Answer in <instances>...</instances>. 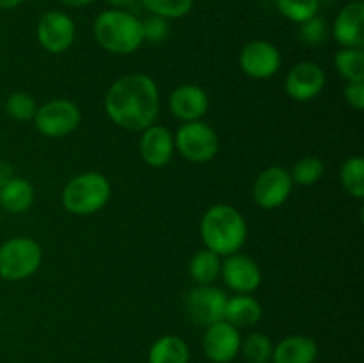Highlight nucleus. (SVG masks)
I'll list each match as a JSON object with an SVG mask.
<instances>
[{"mask_svg": "<svg viewBox=\"0 0 364 363\" xmlns=\"http://www.w3.org/2000/svg\"><path fill=\"white\" fill-rule=\"evenodd\" d=\"M160 109L159 88L144 73L117 78L105 95V112L114 125L132 132H142L155 123Z\"/></svg>", "mask_w": 364, "mask_h": 363, "instance_id": "1", "label": "nucleus"}, {"mask_svg": "<svg viewBox=\"0 0 364 363\" xmlns=\"http://www.w3.org/2000/svg\"><path fill=\"white\" fill-rule=\"evenodd\" d=\"M201 238L206 249L219 256L235 255L247 238V223L231 205H213L201 219Z\"/></svg>", "mask_w": 364, "mask_h": 363, "instance_id": "2", "label": "nucleus"}, {"mask_svg": "<svg viewBox=\"0 0 364 363\" xmlns=\"http://www.w3.org/2000/svg\"><path fill=\"white\" fill-rule=\"evenodd\" d=\"M95 38L102 48L117 56H128L141 48L144 43L142 21L130 11H103L95 20Z\"/></svg>", "mask_w": 364, "mask_h": 363, "instance_id": "3", "label": "nucleus"}, {"mask_svg": "<svg viewBox=\"0 0 364 363\" xmlns=\"http://www.w3.org/2000/svg\"><path fill=\"white\" fill-rule=\"evenodd\" d=\"M110 182L105 174L89 173L77 174L66 184L63 191V205L75 216H91L109 203Z\"/></svg>", "mask_w": 364, "mask_h": 363, "instance_id": "4", "label": "nucleus"}, {"mask_svg": "<svg viewBox=\"0 0 364 363\" xmlns=\"http://www.w3.org/2000/svg\"><path fill=\"white\" fill-rule=\"evenodd\" d=\"M43 260L41 246L28 237L9 238L0 246V278L20 281L32 276Z\"/></svg>", "mask_w": 364, "mask_h": 363, "instance_id": "5", "label": "nucleus"}, {"mask_svg": "<svg viewBox=\"0 0 364 363\" xmlns=\"http://www.w3.org/2000/svg\"><path fill=\"white\" fill-rule=\"evenodd\" d=\"M174 149L191 162H208L219 152V137L208 123L188 121L178 128Z\"/></svg>", "mask_w": 364, "mask_h": 363, "instance_id": "6", "label": "nucleus"}, {"mask_svg": "<svg viewBox=\"0 0 364 363\" xmlns=\"http://www.w3.org/2000/svg\"><path fill=\"white\" fill-rule=\"evenodd\" d=\"M80 109L70 100H52L38 107L34 116L36 130L45 137L59 139L75 132L80 125Z\"/></svg>", "mask_w": 364, "mask_h": 363, "instance_id": "7", "label": "nucleus"}, {"mask_svg": "<svg viewBox=\"0 0 364 363\" xmlns=\"http://www.w3.org/2000/svg\"><path fill=\"white\" fill-rule=\"evenodd\" d=\"M226 292L213 285H198L185 295V312L194 324L208 327L224 319Z\"/></svg>", "mask_w": 364, "mask_h": 363, "instance_id": "8", "label": "nucleus"}, {"mask_svg": "<svg viewBox=\"0 0 364 363\" xmlns=\"http://www.w3.org/2000/svg\"><path fill=\"white\" fill-rule=\"evenodd\" d=\"M294 180L290 171L284 167L272 166L258 174L252 185V198L262 209H277L290 198Z\"/></svg>", "mask_w": 364, "mask_h": 363, "instance_id": "9", "label": "nucleus"}, {"mask_svg": "<svg viewBox=\"0 0 364 363\" xmlns=\"http://www.w3.org/2000/svg\"><path fill=\"white\" fill-rule=\"evenodd\" d=\"M38 41L46 52L63 53L73 45L75 23L63 11H48L38 21Z\"/></svg>", "mask_w": 364, "mask_h": 363, "instance_id": "10", "label": "nucleus"}, {"mask_svg": "<svg viewBox=\"0 0 364 363\" xmlns=\"http://www.w3.org/2000/svg\"><path fill=\"white\" fill-rule=\"evenodd\" d=\"M326 88V71L311 60L299 63L288 71L284 89L291 100L297 102H309L316 98Z\"/></svg>", "mask_w": 364, "mask_h": 363, "instance_id": "11", "label": "nucleus"}, {"mask_svg": "<svg viewBox=\"0 0 364 363\" xmlns=\"http://www.w3.org/2000/svg\"><path fill=\"white\" fill-rule=\"evenodd\" d=\"M281 66V53L265 39L249 41L240 52V68L251 78H270Z\"/></svg>", "mask_w": 364, "mask_h": 363, "instance_id": "12", "label": "nucleus"}, {"mask_svg": "<svg viewBox=\"0 0 364 363\" xmlns=\"http://www.w3.org/2000/svg\"><path fill=\"white\" fill-rule=\"evenodd\" d=\"M242 338L235 326H231L226 320L212 324L206 327V333L203 337V349L205 354L215 363H230L240 351Z\"/></svg>", "mask_w": 364, "mask_h": 363, "instance_id": "13", "label": "nucleus"}, {"mask_svg": "<svg viewBox=\"0 0 364 363\" xmlns=\"http://www.w3.org/2000/svg\"><path fill=\"white\" fill-rule=\"evenodd\" d=\"M220 274L224 278V283L238 294H251L262 283V269L258 263L251 256L240 255V253L226 256L220 267Z\"/></svg>", "mask_w": 364, "mask_h": 363, "instance_id": "14", "label": "nucleus"}, {"mask_svg": "<svg viewBox=\"0 0 364 363\" xmlns=\"http://www.w3.org/2000/svg\"><path fill=\"white\" fill-rule=\"evenodd\" d=\"M210 100L203 88L194 84H183L174 89L169 96V109L174 117L183 123L199 121L208 112Z\"/></svg>", "mask_w": 364, "mask_h": 363, "instance_id": "15", "label": "nucleus"}, {"mask_svg": "<svg viewBox=\"0 0 364 363\" xmlns=\"http://www.w3.org/2000/svg\"><path fill=\"white\" fill-rule=\"evenodd\" d=\"M364 4L363 0L347 4L334 21V38L345 48L364 46Z\"/></svg>", "mask_w": 364, "mask_h": 363, "instance_id": "16", "label": "nucleus"}, {"mask_svg": "<svg viewBox=\"0 0 364 363\" xmlns=\"http://www.w3.org/2000/svg\"><path fill=\"white\" fill-rule=\"evenodd\" d=\"M174 153V137L166 127L151 125L142 130L141 155L151 167H164L169 164Z\"/></svg>", "mask_w": 364, "mask_h": 363, "instance_id": "17", "label": "nucleus"}, {"mask_svg": "<svg viewBox=\"0 0 364 363\" xmlns=\"http://www.w3.org/2000/svg\"><path fill=\"white\" fill-rule=\"evenodd\" d=\"M318 356V345L313 338L294 335L281 340L274 347V363H313Z\"/></svg>", "mask_w": 364, "mask_h": 363, "instance_id": "18", "label": "nucleus"}, {"mask_svg": "<svg viewBox=\"0 0 364 363\" xmlns=\"http://www.w3.org/2000/svg\"><path fill=\"white\" fill-rule=\"evenodd\" d=\"M36 191L25 178L13 177L0 187V206L11 214L27 212L34 203Z\"/></svg>", "mask_w": 364, "mask_h": 363, "instance_id": "19", "label": "nucleus"}, {"mask_svg": "<svg viewBox=\"0 0 364 363\" xmlns=\"http://www.w3.org/2000/svg\"><path fill=\"white\" fill-rule=\"evenodd\" d=\"M262 305L255 298L240 294L228 299L223 320H226L238 330V327H249L258 324L262 319Z\"/></svg>", "mask_w": 364, "mask_h": 363, "instance_id": "20", "label": "nucleus"}, {"mask_svg": "<svg viewBox=\"0 0 364 363\" xmlns=\"http://www.w3.org/2000/svg\"><path fill=\"white\" fill-rule=\"evenodd\" d=\"M191 352L187 344L176 335L159 338L149 349V363H188Z\"/></svg>", "mask_w": 364, "mask_h": 363, "instance_id": "21", "label": "nucleus"}, {"mask_svg": "<svg viewBox=\"0 0 364 363\" xmlns=\"http://www.w3.org/2000/svg\"><path fill=\"white\" fill-rule=\"evenodd\" d=\"M220 267H223V262L217 253L201 249L192 256L188 263V274L198 285H212L219 278Z\"/></svg>", "mask_w": 364, "mask_h": 363, "instance_id": "22", "label": "nucleus"}, {"mask_svg": "<svg viewBox=\"0 0 364 363\" xmlns=\"http://www.w3.org/2000/svg\"><path fill=\"white\" fill-rule=\"evenodd\" d=\"M336 70L348 82L364 80V52L363 48H341L334 56Z\"/></svg>", "mask_w": 364, "mask_h": 363, "instance_id": "23", "label": "nucleus"}, {"mask_svg": "<svg viewBox=\"0 0 364 363\" xmlns=\"http://www.w3.org/2000/svg\"><path fill=\"white\" fill-rule=\"evenodd\" d=\"M340 180L345 191L354 198H364V159L363 157H350L343 162L340 171Z\"/></svg>", "mask_w": 364, "mask_h": 363, "instance_id": "24", "label": "nucleus"}, {"mask_svg": "<svg viewBox=\"0 0 364 363\" xmlns=\"http://www.w3.org/2000/svg\"><path fill=\"white\" fill-rule=\"evenodd\" d=\"M146 11L155 16H162L166 20L183 18L191 13L194 0H139Z\"/></svg>", "mask_w": 364, "mask_h": 363, "instance_id": "25", "label": "nucleus"}, {"mask_svg": "<svg viewBox=\"0 0 364 363\" xmlns=\"http://www.w3.org/2000/svg\"><path fill=\"white\" fill-rule=\"evenodd\" d=\"M277 9L284 18L295 23H304L318 13V0H276Z\"/></svg>", "mask_w": 364, "mask_h": 363, "instance_id": "26", "label": "nucleus"}, {"mask_svg": "<svg viewBox=\"0 0 364 363\" xmlns=\"http://www.w3.org/2000/svg\"><path fill=\"white\" fill-rule=\"evenodd\" d=\"M242 352L249 363H267L272 358V342L267 335L252 333L240 344Z\"/></svg>", "mask_w": 364, "mask_h": 363, "instance_id": "27", "label": "nucleus"}, {"mask_svg": "<svg viewBox=\"0 0 364 363\" xmlns=\"http://www.w3.org/2000/svg\"><path fill=\"white\" fill-rule=\"evenodd\" d=\"M323 171H326V166L318 157H302L295 162L290 174L294 184L315 185L323 177Z\"/></svg>", "mask_w": 364, "mask_h": 363, "instance_id": "28", "label": "nucleus"}, {"mask_svg": "<svg viewBox=\"0 0 364 363\" xmlns=\"http://www.w3.org/2000/svg\"><path fill=\"white\" fill-rule=\"evenodd\" d=\"M36 110H38V105L27 93H13L6 102L7 116L13 117L14 121L34 120Z\"/></svg>", "mask_w": 364, "mask_h": 363, "instance_id": "29", "label": "nucleus"}, {"mask_svg": "<svg viewBox=\"0 0 364 363\" xmlns=\"http://www.w3.org/2000/svg\"><path fill=\"white\" fill-rule=\"evenodd\" d=\"M142 34H144V41L160 43L169 34V23L166 18L151 14L142 21Z\"/></svg>", "mask_w": 364, "mask_h": 363, "instance_id": "30", "label": "nucleus"}, {"mask_svg": "<svg viewBox=\"0 0 364 363\" xmlns=\"http://www.w3.org/2000/svg\"><path fill=\"white\" fill-rule=\"evenodd\" d=\"M327 36V27L326 21L318 16H313L311 20L301 23V38L302 41L308 43V45H318L326 39Z\"/></svg>", "mask_w": 364, "mask_h": 363, "instance_id": "31", "label": "nucleus"}, {"mask_svg": "<svg viewBox=\"0 0 364 363\" xmlns=\"http://www.w3.org/2000/svg\"><path fill=\"white\" fill-rule=\"evenodd\" d=\"M345 102L355 110L364 109V80L359 82H347L343 89Z\"/></svg>", "mask_w": 364, "mask_h": 363, "instance_id": "32", "label": "nucleus"}, {"mask_svg": "<svg viewBox=\"0 0 364 363\" xmlns=\"http://www.w3.org/2000/svg\"><path fill=\"white\" fill-rule=\"evenodd\" d=\"M13 177V167L6 162H0V187H2L6 182H9Z\"/></svg>", "mask_w": 364, "mask_h": 363, "instance_id": "33", "label": "nucleus"}, {"mask_svg": "<svg viewBox=\"0 0 364 363\" xmlns=\"http://www.w3.org/2000/svg\"><path fill=\"white\" fill-rule=\"evenodd\" d=\"M105 2H109L114 9L128 11L135 6V2H137V0H105Z\"/></svg>", "mask_w": 364, "mask_h": 363, "instance_id": "34", "label": "nucleus"}, {"mask_svg": "<svg viewBox=\"0 0 364 363\" xmlns=\"http://www.w3.org/2000/svg\"><path fill=\"white\" fill-rule=\"evenodd\" d=\"M23 0H0V9H14L18 7Z\"/></svg>", "mask_w": 364, "mask_h": 363, "instance_id": "35", "label": "nucleus"}, {"mask_svg": "<svg viewBox=\"0 0 364 363\" xmlns=\"http://www.w3.org/2000/svg\"><path fill=\"white\" fill-rule=\"evenodd\" d=\"M63 4H66V6L70 7H82V6H87V4H91L92 0H60Z\"/></svg>", "mask_w": 364, "mask_h": 363, "instance_id": "36", "label": "nucleus"}]
</instances>
